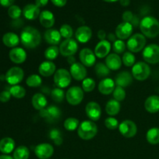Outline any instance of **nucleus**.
Returning a JSON list of instances; mask_svg holds the SVG:
<instances>
[{"mask_svg":"<svg viewBox=\"0 0 159 159\" xmlns=\"http://www.w3.org/2000/svg\"><path fill=\"white\" fill-rule=\"evenodd\" d=\"M120 2L122 6H127L129 4H130V0H120Z\"/></svg>","mask_w":159,"mask_h":159,"instance_id":"obj_58","label":"nucleus"},{"mask_svg":"<svg viewBox=\"0 0 159 159\" xmlns=\"http://www.w3.org/2000/svg\"><path fill=\"white\" fill-rule=\"evenodd\" d=\"M16 143L12 138H4L0 141V152L4 155H8L13 152Z\"/></svg>","mask_w":159,"mask_h":159,"instance_id":"obj_30","label":"nucleus"},{"mask_svg":"<svg viewBox=\"0 0 159 159\" xmlns=\"http://www.w3.org/2000/svg\"><path fill=\"white\" fill-rule=\"evenodd\" d=\"M78 135L85 141H89L96 137L98 132L97 125L92 120H84L80 123L78 128Z\"/></svg>","mask_w":159,"mask_h":159,"instance_id":"obj_3","label":"nucleus"},{"mask_svg":"<svg viewBox=\"0 0 159 159\" xmlns=\"http://www.w3.org/2000/svg\"><path fill=\"white\" fill-rule=\"evenodd\" d=\"M79 45L77 41L72 38L65 39V40L61 43L59 46V51L60 54L64 57H69L72 56L78 51Z\"/></svg>","mask_w":159,"mask_h":159,"instance_id":"obj_9","label":"nucleus"},{"mask_svg":"<svg viewBox=\"0 0 159 159\" xmlns=\"http://www.w3.org/2000/svg\"><path fill=\"white\" fill-rule=\"evenodd\" d=\"M126 48H127V44L124 43V40H116V41L113 42V45H112V48H113V51H114L115 54H122L125 51Z\"/></svg>","mask_w":159,"mask_h":159,"instance_id":"obj_44","label":"nucleus"},{"mask_svg":"<svg viewBox=\"0 0 159 159\" xmlns=\"http://www.w3.org/2000/svg\"><path fill=\"white\" fill-rule=\"evenodd\" d=\"M134 14L131 11H125L122 15V19L124 22H127V23H130L134 18Z\"/></svg>","mask_w":159,"mask_h":159,"instance_id":"obj_50","label":"nucleus"},{"mask_svg":"<svg viewBox=\"0 0 159 159\" xmlns=\"http://www.w3.org/2000/svg\"><path fill=\"white\" fill-rule=\"evenodd\" d=\"M142 57L144 61L155 65L159 62V45L152 43L144 48L142 52Z\"/></svg>","mask_w":159,"mask_h":159,"instance_id":"obj_7","label":"nucleus"},{"mask_svg":"<svg viewBox=\"0 0 159 159\" xmlns=\"http://www.w3.org/2000/svg\"><path fill=\"white\" fill-rule=\"evenodd\" d=\"M120 103L116 99H110L106 104V112L110 116L117 115L120 111Z\"/></svg>","mask_w":159,"mask_h":159,"instance_id":"obj_32","label":"nucleus"},{"mask_svg":"<svg viewBox=\"0 0 159 159\" xmlns=\"http://www.w3.org/2000/svg\"><path fill=\"white\" fill-rule=\"evenodd\" d=\"M120 133L126 138H132L138 133V127L134 121L125 120L119 124Z\"/></svg>","mask_w":159,"mask_h":159,"instance_id":"obj_11","label":"nucleus"},{"mask_svg":"<svg viewBox=\"0 0 159 159\" xmlns=\"http://www.w3.org/2000/svg\"><path fill=\"white\" fill-rule=\"evenodd\" d=\"M146 45V37L142 34L132 35L127 42V48L132 53H138L144 49Z\"/></svg>","mask_w":159,"mask_h":159,"instance_id":"obj_4","label":"nucleus"},{"mask_svg":"<svg viewBox=\"0 0 159 159\" xmlns=\"http://www.w3.org/2000/svg\"><path fill=\"white\" fill-rule=\"evenodd\" d=\"M85 114L92 121H97L100 119L102 109L99 103L94 101L88 102L85 107Z\"/></svg>","mask_w":159,"mask_h":159,"instance_id":"obj_15","label":"nucleus"},{"mask_svg":"<svg viewBox=\"0 0 159 159\" xmlns=\"http://www.w3.org/2000/svg\"><path fill=\"white\" fill-rule=\"evenodd\" d=\"M136 61V57H135L134 54L130 51H127L125 52L123 55L122 57V62L126 67H133Z\"/></svg>","mask_w":159,"mask_h":159,"instance_id":"obj_42","label":"nucleus"},{"mask_svg":"<svg viewBox=\"0 0 159 159\" xmlns=\"http://www.w3.org/2000/svg\"><path fill=\"white\" fill-rule=\"evenodd\" d=\"M140 30L145 37L155 38L159 34V21L154 16H145L140 22Z\"/></svg>","mask_w":159,"mask_h":159,"instance_id":"obj_2","label":"nucleus"},{"mask_svg":"<svg viewBox=\"0 0 159 159\" xmlns=\"http://www.w3.org/2000/svg\"><path fill=\"white\" fill-rule=\"evenodd\" d=\"M61 37L60 31L57 29H48L43 34L44 40L51 46H57L59 44L61 43Z\"/></svg>","mask_w":159,"mask_h":159,"instance_id":"obj_20","label":"nucleus"},{"mask_svg":"<svg viewBox=\"0 0 159 159\" xmlns=\"http://www.w3.org/2000/svg\"><path fill=\"white\" fill-rule=\"evenodd\" d=\"M111 50V43L109 40H100L95 47L94 53L98 58H104L110 54Z\"/></svg>","mask_w":159,"mask_h":159,"instance_id":"obj_19","label":"nucleus"},{"mask_svg":"<svg viewBox=\"0 0 159 159\" xmlns=\"http://www.w3.org/2000/svg\"><path fill=\"white\" fill-rule=\"evenodd\" d=\"M103 1L107 2H114L118 1V0H103Z\"/></svg>","mask_w":159,"mask_h":159,"instance_id":"obj_60","label":"nucleus"},{"mask_svg":"<svg viewBox=\"0 0 159 159\" xmlns=\"http://www.w3.org/2000/svg\"><path fill=\"white\" fill-rule=\"evenodd\" d=\"M6 80L9 85H16L23 81L24 78V71L20 67H12L6 72Z\"/></svg>","mask_w":159,"mask_h":159,"instance_id":"obj_10","label":"nucleus"},{"mask_svg":"<svg viewBox=\"0 0 159 159\" xmlns=\"http://www.w3.org/2000/svg\"><path fill=\"white\" fill-rule=\"evenodd\" d=\"M39 20H40V24L47 29H51L55 23L54 15L52 12L49 10H43L40 12Z\"/></svg>","mask_w":159,"mask_h":159,"instance_id":"obj_25","label":"nucleus"},{"mask_svg":"<svg viewBox=\"0 0 159 159\" xmlns=\"http://www.w3.org/2000/svg\"><path fill=\"white\" fill-rule=\"evenodd\" d=\"M98 38L100 40H106V37H107V34H106L105 31L103 30H100L98 31Z\"/></svg>","mask_w":159,"mask_h":159,"instance_id":"obj_54","label":"nucleus"},{"mask_svg":"<svg viewBox=\"0 0 159 159\" xmlns=\"http://www.w3.org/2000/svg\"><path fill=\"white\" fill-rule=\"evenodd\" d=\"M11 94L9 91H2L0 93V102H7L8 101L10 100Z\"/></svg>","mask_w":159,"mask_h":159,"instance_id":"obj_49","label":"nucleus"},{"mask_svg":"<svg viewBox=\"0 0 159 159\" xmlns=\"http://www.w3.org/2000/svg\"><path fill=\"white\" fill-rule=\"evenodd\" d=\"M104 124H105V127H107V129L111 130H114L119 127L120 124L117 119H116L115 117H113V116H110V117H107V119L105 120Z\"/></svg>","mask_w":159,"mask_h":159,"instance_id":"obj_48","label":"nucleus"},{"mask_svg":"<svg viewBox=\"0 0 159 159\" xmlns=\"http://www.w3.org/2000/svg\"><path fill=\"white\" fill-rule=\"evenodd\" d=\"M9 57L11 61L20 65L26 60V52L22 48H14L9 51Z\"/></svg>","mask_w":159,"mask_h":159,"instance_id":"obj_21","label":"nucleus"},{"mask_svg":"<svg viewBox=\"0 0 159 159\" xmlns=\"http://www.w3.org/2000/svg\"><path fill=\"white\" fill-rule=\"evenodd\" d=\"M106 65L109 68V69L112 71L119 70L122 66V58L117 54H110L106 57Z\"/></svg>","mask_w":159,"mask_h":159,"instance_id":"obj_26","label":"nucleus"},{"mask_svg":"<svg viewBox=\"0 0 159 159\" xmlns=\"http://www.w3.org/2000/svg\"><path fill=\"white\" fill-rule=\"evenodd\" d=\"M15 0H0V4L4 7H10L12 6Z\"/></svg>","mask_w":159,"mask_h":159,"instance_id":"obj_51","label":"nucleus"},{"mask_svg":"<svg viewBox=\"0 0 159 159\" xmlns=\"http://www.w3.org/2000/svg\"><path fill=\"white\" fill-rule=\"evenodd\" d=\"M54 147L48 143L37 144L34 148L35 155L39 159H49L54 154Z\"/></svg>","mask_w":159,"mask_h":159,"instance_id":"obj_14","label":"nucleus"},{"mask_svg":"<svg viewBox=\"0 0 159 159\" xmlns=\"http://www.w3.org/2000/svg\"><path fill=\"white\" fill-rule=\"evenodd\" d=\"M113 99L117 100L118 102H121V101L124 100L126 98V91L124 88L116 85L113 92Z\"/></svg>","mask_w":159,"mask_h":159,"instance_id":"obj_45","label":"nucleus"},{"mask_svg":"<svg viewBox=\"0 0 159 159\" xmlns=\"http://www.w3.org/2000/svg\"><path fill=\"white\" fill-rule=\"evenodd\" d=\"M133 30L134 26L131 23H127V22H122L116 26L115 34H116V37L120 40H127V39H129L132 36Z\"/></svg>","mask_w":159,"mask_h":159,"instance_id":"obj_13","label":"nucleus"},{"mask_svg":"<svg viewBox=\"0 0 159 159\" xmlns=\"http://www.w3.org/2000/svg\"><path fill=\"white\" fill-rule=\"evenodd\" d=\"M69 72L76 81H83L87 76V70L81 62H75L70 67Z\"/></svg>","mask_w":159,"mask_h":159,"instance_id":"obj_17","label":"nucleus"},{"mask_svg":"<svg viewBox=\"0 0 159 159\" xmlns=\"http://www.w3.org/2000/svg\"><path fill=\"white\" fill-rule=\"evenodd\" d=\"M30 157V150L24 145L19 146L13 152L14 159H28Z\"/></svg>","mask_w":159,"mask_h":159,"instance_id":"obj_34","label":"nucleus"},{"mask_svg":"<svg viewBox=\"0 0 159 159\" xmlns=\"http://www.w3.org/2000/svg\"><path fill=\"white\" fill-rule=\"evenodd\" d=\"M96 87V82L92 78H85L82 82V89L85 93H90L94 90Z\"/></svg>","mask_w":159,"mask_h":159,"instance_id":"obj_43","label":"nucleus"},{"mask_svg":"<svg viewBox=\"0 0 159 159\" xmlns=\"http://www.w3.org/2000/svg\"><path fill=\"white\" fill-rule=\"evenodd\" d=\"M54 5L58 7H62V6H65L67 2V0H51Z\"/></svg>","mask_w":159,"mask_h":159,"instance_id":"obj_52","label":"nucleus"},{"mask_svg":"<svg viewBox=\"0 0 159 159\" xmlns=\"http://www.w3.org/2000/svg\"><path fill=\"white\" fill-rule=\"evenodd\" d=\"M60 34L65 39H70L73 36V29L70 25L63 24L60 27Z\"/></svg>","mask_w":159,"mask_h":159,"instance_id":"obj_46","label":"nucleus"},{"mask_svg":"<svg viewBox=\"0 0 159 159\" xmlns=\"http://www.w3.org/2000/svg\"><path fill=\"white\" fill-rule=\"evenodd\" d=\"M38 71L43 77H50L55 73L56 65L51 61H45L39 65Z\"/></svg>","mask_w":159,"mask_h":159,"instance_id":"obj_24","label":"nucleus"},{"mask_svg":"<svg viewBox=\"0 0 159 159\" xmlns=\"http://www.w3.org/2000/svg\"><path fill=\"white\" fill-rule=\"evenodd\" d=\"M23 11L21 10L20 7L18 6H16V5H12L8 9V15L9 16V17L13 20H17L20 17Z\"/></svg>","mask_w":159,"mask_h":159,"instance_id":"obj_47","label":"nucleus"},{"mask_svg":"<svg viewBox=\"0 0 159 159\" xmlns=\"http://www.w3.org/2000/svg\"><path fill=\"white\" fill-rule=\"evenodd\" d=\"M71 78L69 71L65 68H60L54 73V82L58 88L65 89L71 84Z\"/></svg>","mask_w":159,"mask_h":159,"instance_id":"obj_8","label":"nucleus"},{"mask_svg":"<svg viewBox=\"0 0 159 159\" xmlns=\"http://www.w3.org/2000/svg\"><path fill=\"white\" fill-rule=\"evenodd\" d=\"M117 37H116V34H109V35H108V40L109 41H111V42H115L116 41V40H117Z\"/></svg>","mask_w":159,"mask_h":159,"instance_id":"obj_56","label":"nucleus"},{"mask_svg":"<svg viewBox=\"0 0 159 159\" xmlns=\"http://www.w3.org/2000/svg\"><path fill=\"white\" fill-rule=\"evenodd\" d=\"M0 159H14L13 157H11L8 155H0Z\"/></svg>","mask_w":159,"mask_h":159,"instance_id":"obj_59","label":"nucleus"},{"mask_svg":"<svg viewBox=\"0 0 159 159\" xmlns=\"http://www.w3.org/2000/svg\"><path fill=\"white\" fill-rule=\"evenodd\" d=\"M65 98L71 106H78L84 99V91L79 86H71L65 93Z\"/></svg>","mask_w":159,"mask_h":159,"instance_id":"obj_6","label":"nucleus"},{"mask_svg":"<svg viewBox=\"0 0 159 159\" xmlns=\"http://www.w3.org/2000/svg\"><path fill=\"white\" fill-rule=\"evenodd\" d=\"M110 71V70L106 65V64L102 63V62H99L95 66V72H96L98 78H104L105 79L107 76L109 75Z\"/></svg>","mask_w":159,"mask_h":159,"instance_id":"obj_36","label":"nucleus"},{"mask_svg":"<svg viewBox=\"0 0 159 159\" xmlns=\"http://www.w3.org/2000/svg\"><path fill=\"white\" fill-rule=\"evenodd\" d=\"M26 84L27 85V86L30 87V88H37V87L41 85L42 79L38 75L33 74L26 79Z\"/></svg>","mask_w":159,"mask_h":159,"instance_id":"obj_39","label":"nucleus"},{"mask_svg":"<svg viewBox=\"0 0 159 159\" xmlns=\"http://www.w3.org/2000/svg\"><path fill=\"white\" fill-rule=\"evenodd\" d=\"M11 96L16 99H23L26 96V89L23 86L19 85H12L9 89Z\"/></svg>","mask_w":159,"mask_h":159,"instance_id":"obj_35","label":"nucleus"},{"mask_svg":"<svg viewBox=\"0 0 159 159\" xmlns=\"http://www.w3.org/2000/svg\"><path fill=\"white\" fill-rule=\"evenodd\" d=\"M79 59L85 67H92L96 64V56L94 51L89 48H83L79 53Z\"/></svg>","mask_w":159,"mask_h":159,"instance_id":"obj_16","label":"nucleus"},{"mask_svg":"<svg viewBox=\"0 0 159 159\" xmlns=\"http://www.w3.org/2000/svg\"><path fill=\"white\" fill-rule=\"evenodd\" d=\"M40 116L46 120L48 122H56L61 116V110L56 106L51 105L40 110Z\"/></svg>","mask_w":159,"mask_h":159,"instance_id":"obj_12","label":"nucleus"},{"mask_svg":"<svg viewBox=\"0 0 159 159\" xmlns=\"http://www.w3.org/2000/svg\"><path fill=\"white\" fill-rule=\"evenodd\" d=\"M49 138L51 141H54V144L57 146H60L63 142V138L61 136V132L57 128H54L51 130L49 132Z\"/></svg>","mask_w":159,"mask_h":159,"instance_id":"obj_40","label":"nucleus"},{"mask_svg":"<svg viewBox=\"0 0 159 159\" xmlns=\"http://www.w3.org/2000/svg\"><path fill=\"white\" fill-rule=\"evenodd\" d=\"M131 74L136 80L141 82L146 80L151 75L150 66L145 62H137L132 67Z\"/></svg>","mask_w":159,"mask_h":159,"instance_id":"obj_5","label":"nucleus"},{"mask_svg":"<svg viewBox=\"0 0 159 159\" xmlns=\"http://www.w3.org/2000/svg\"><path fill=\"white\" fill-rule=\"evenodd\" d=\"M20 38L15 33L9 32L6 33L2 37V42L4 45L8 48H16L17 45L20 43Z\"/></svg>","mask_w":159,"mask_h":159,"instance_id":"obj_31","label":"nucleus"},{"mask_svg":"<svg viewBox=\"0 0 159 159\" xmlns=\"http://www.w3.org/2000/svg\"><path fill=\"white\" fill-rule=\"evenodd\" d=\"M140 22L141 21H139L138 17L137 16H134V18L133 20H132V21L130 22V23L133 25V26H138V25H140Z\"/></svg>","mask_w":159,"mask_h":159,"instance_id":"obj_55","label":"nucleus"},{"mask_svg":"<svg viewBox=\"0 0 159 159\" xmlns=\"http://www.w3.org/2000/svg\"><path fill=\"white\" fill-rule=\"evenodd\" d=\"M134 77L131 73L127 71H123L120 72L115 79V83L117 86H120L122 88H126L131 85L133 82Z\"/></svg>","mask_w":159,"mask_h":159,"instance_id":"obj_23","label":"nucleus"},{"mask_svg":"<svg viewBox=\"0 0 159 159\" xmlns=\"http://www.w3.org/2000/svg\"><path fill=\"white\" fill-rule=\"evenodd\" d=\"M23 14L26 19L29 20H34L40 16V8L35 4H27L23 9Z\"/></svg>","mask_w":159,"mask_h":159,"instance_id":"obj_27","label":"nucleus"},{"mask_svg":"<svg viewBox=\"0 0 159 159\" xmlns=\"http://www.w3.org/2000/svg\"><path fill=\"white\" fill-rule=\"evenodd\" d=\"M115 85H116L115 81H113L110 78H105L99 82V85H98V89L101 94L108 96V95L113 93V90L116 87Z\"/></svg>","mask_w":159,"mask_h":159,"instance_id":"obj_22","label":"nucleus"},{"mask_svg":"<svg viewBox=\"0 0 159 159\" xmlns=\"http://www.w3.org/2000/svg\"><path fill=\"white\" fill-rule=\"evenodd\" d=\"M144 108L150 113H156L159 112V96L153 95L146 99L144 102Z\"/></svg>","mask_w":159,"mask_h":159,"instance_id":"obj_28","label":"nucleus"},{"mask_svg":"<svg viewBox=\"0 0 159 159\" xmlns=\"http://www.w3.org/2000/svg\"><path fill=\"white\" fill-rule=\"evenodd\" d=\"M79 124L80 123L77 118L69 117L67 118L64 122V127L68 131H74V130H78Z\"/></svg>","mask_w":159,"mask_h":159,"instance_id":"obj_37","label":"nucleus"},{"mask_svg":"<svg viewBox=\"0 0 159 159\" xmlns=\"http://www.w3.org/2000/svg\"><path fill=\"white\" fill-rule=\"evenodd\" d=\"M31 102H32V106L34 107V108L39 111L46 108L48 106V99H47L46 96L43 93H36L33 96Z\"/></svg>","mask_w":159,"mask_h":159,"instance_id":"obj_29","label":"nucleus"},{"mask_svg":"<svg viewBox=\"0 0 159 159\" xmlns=\"http://www.w3.org/2000/svg\"><path fill=\"white\" fill-rule=\"evenodd\" d=\"M60 54L59 48L57 46H50L45 50L44 57L48 61H53Z\"/></svg>","mask_w":159,"mask_h":159,"instance_id":"obj_38","label":"nucleus"},{"mask_svg":"<svg viewBox=\"0 0 159 159\" xmlns=\"http://www.w3.org/2000/svg\"><path fill=\"white\" fill-rule=\"evenodd\" d=\"M51 99L56 102H61L65 97V92L61 88H54L51 92Z\"/></svg>","mask_w":159,"mask_h":159,"instance_id":"obj_41","label":"nucleus"},{"mask_svg":"<svg viewBox=\"0 0 159 159\" xmlns=\"http://www.w3.org/2000/svg\"><path fill=\"white\" fill-rule=\"evenodd\" d=\"M48 2V0H35V5L39 8L43 7L46 6Z\"/></svg>","mask_w":159,"mask_h":159,"instance_id":"obj_53","label":"nucleus"},{"mask_svg":"<svg viewBox=\"0 0 159 159\" xmlns=\"http://www.w3.org/2000/svg\"><path fill=\"white\" fill-rule=\"evenodd\" d=\"M68 63H69L71 65H73L74 63H75V58L74 55L69 56V57H68Z\"/></svg>","mask_w":159,"mask_h":159,"instance_id":"obj_57","label":"nucleus"},{"mask_svg":"<svg viewBox=\"0 0 159 159\" xmlns=\"http://www.w3.org/2000/svg\"><path fill=\"white\" fill-rule=\"evenodd\" d=\"M20 38L24 48L27 49H34L40 45L42 37L38 30L28 26L23 28Z\"/></svg>","mask_w":159,"mask_h":159,"instance_id":"obj_1","label":"nucleus"},{"mask_svg":"<svg viewBox=\"0 0 159 159\" xmlns=\"http://www.w3.org/2000/svg\"><path fill=\"white\" fill-rule=\"evenodd\" d=\"M75 37L78 42L85 43L91 40L92 37H93V31L89 26H81L76 30Z\"/></svg>","mask_w":159,"mask_h":159,"instance_id":"obj_18","label":"nucleus"},{"mask_svg":"<svg viewBox=\"0 0 159 159\" xmlns=\"http://www.w3.org/2000/svg\"><path fill=\"white\" fill-rule=\"evenodd\" d=\"M146 139L147 141L151 144H159V128L158 127H152L148 130L146 134Z\"/></svg>","mask_w":159,"mask_h":159,"instance_id":"obj_33","label":"nucleus"}]
</instances>
